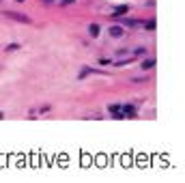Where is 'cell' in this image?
Listing matches in <instances>:
<instances>
[{"label":"cell","mask_w":185,"mask_h":183,"mask_svg":"<svg viewBox=\"0 0 185 183\" xmlns=\"http://www.w3.org/2000/svg\"><path fill=\"white\" fill-rule=\"evenodd\" d=\"M4 15H6V17H11V20H15V22H24V24H30V17H28V15H24V13H13V11H4Z\"/></svg>","instance_id":"cell-1"},{"label":"cell","mask_w":185,"mask_h":183,"mask_svg":"<svg viewBox=\"0 0 185 183\" xmlns=\"http://www.w3.org/2000/svg\"><path fill=\"white\" fill-rule=\"evenodd\" d=\"M123 114L125 116H136V106H131V103H127V106H123Z\"/></svg>","instance_id":"cell-4"},{"label":"cell","mask_w":185,"mask_h":183,"mask_svg":"<svg viewBox=\"0 0 185 183\" xmlns=\"http://www.w3.org/2000/svg\"><path fill=\"white\" fill-rule=\"evenodd\" d=\"M62 2H65V4H71V2H73V0H62Z\"/></svg>","instance_id":"cell-10"},{"label":"cell","mask_w":185,"mask_h":183,"mask_svg":"<svg viewBox=\"0 0 185 183\" xmlns=\"http://www.w3.org/2000/svg\"><path fill=\"white\" fill-rule=\"evenodd\" d=\"M153 67H155V58H146L142 63V69H153Z\"/></svg>","instance_id":"cell-8"},{"label":"cell","mask_w":185,"mask_h":183,"mask_svg":"<svg viewBox=\"0 0 185 183\" xmlns=\"http://www.w3.org/2000/svg\"><path fill=\"white\" fill-rule=\"evenodd\" d=\"M127 11H129V7H127V4H121V7H116V11H114V15L118 17V15H125Z\"/></svg>","instance_id":"cell-6"},{"label":"cell","mask_w":185,"mask_h":183,"mask_svg":"<svg viewBox=\"0 0 185 183\" xmlns=\"http://www.w3.org/2000/svg\"><path fill=\"white\" fill-rule=\"evenodd\" d=\"M144 28H148V30H155V20H148V22H146V26H144Z\"/></svg>","instance_id":"cell-9"},{"label":"cell","mask_w":185,"mask_h":183,"mask_svg":"<svg viewBox=\"0 0 185 183\" xmlns=\"http://www.w3.org/2000/svg\"><path fill=\"white\" fill-rule=\"evenodd\" d=\"M118 24H123V26H131V28H136V26H138V22H136V20H118Z\"/></svg>","instance_id":"cell-7"},{"label":"cell","mask_w":185,"mask_h":183,"mask_svg":"<svg viewBox=\"0 0 185 183\" xmlns=\"http://www.w3.org/2000/svg\"><path fill=\"white\" fill-rule=\"evenodd\" d=\"M108 110H110V114H112L114 119H123V116H125V114H123V106H121V103H112Z\"/></svg>","instance_id":"cell-2"},{"label":"cell","mask_w":185,"mask_h":183,"mask_svg":"<svg viewBox=\"0 0 185 183\" xmlns=\"http://www.w3.org/2000/svg\"><path fill=\"white\" fill-rule=\"evenodd\" d=\"M110 35L116 37V39H121V37H123V28H121V26H112V28H110Z\"/></svg>","instance_id":"cell-5"},{"label":"cell","mask_w":185,"mask_h":183,"mask_svg":"<svg viewBox=\"0 0 185 183\" xmlns=\"http://www.w3.org/2000/svg\"><path fill=\"white\" fill-rule=\"evenodd\" d=\"M88 35H91L92 39H97V37L101 35V26H99V24H91V26H88Z\"/></svg>","instance_id":"cell-3"},{"label":"cell","mask_w":185,"mask_h":183,"mask_svg":"<svg viewBox=\"0 0 185 183\" xmlns=\"http://www.w3.org/2000/svg\"><path fill=\"white\" fill-rule=\"evenodd\" d=\"M17 2H22V0H17Z\"/></svg>","instance_id":"cell-11"}]
</instances>
